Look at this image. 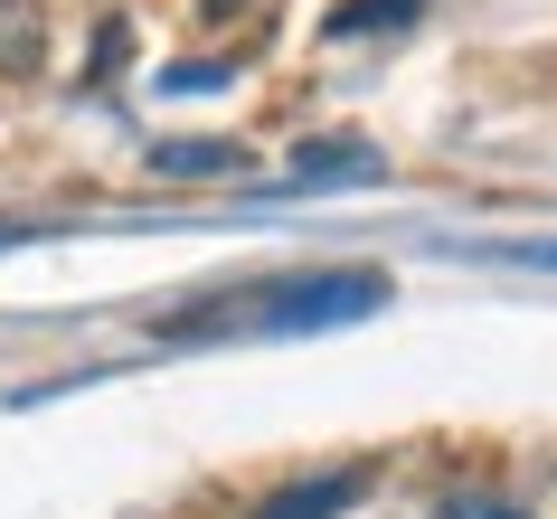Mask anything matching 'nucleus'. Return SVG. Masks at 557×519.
Wrapping results in <instances>:
<instances>
[{
	"mask_svg": "<svg viewBox=\"0 0 557 519\" xmlns=\"http://www.w3.org/2000/svg\"><path fill=\"white\" fill-rule=\"evenodd\" d=\"M0 20H10V0H0Z\"/></svg>",
	"mask_w": 557,
	"mask_h": 519,
	"instance_id": "obj_8",
	"label": "nucleus"
},
{
	"mask_svg": "<svg viewBox=\"0 0 557 519\" xmlns=\"http://www.w3.org/2000/svg\"><path fill=\"white\" fill-rule=\"evenodd\" d=\"M387 302V274L369 264H331V274H274L256 293H218L199 312H171L161 341H218V331H246V341H294V331H341V321H369Z\"/></svg>",
	"mask_w": 557,
	"mask_h": 519,
	"instance_id": "obj_1",
	"label": "nucleus"
},
{
	"mask_svg": "<svg viewBox=\"0 0 557 519\" xmlns=\"http://www.w3.org/2000/svg\"><path fill=\"white\" fill-rule=\"evenodd\" d=\"M359 491H369V472H359V462H341V472H312V482L264 491V501H256V519H331V510H350Z\"/></svg>",
	"mask_w": 557,
	"mask_h": 519,
	"instance_id": "obj_2",
	"label": "nucleus"
},
{
	"mask_svg": "<svg viewBox=\"0 0 557 519\" xmlns=\"http://www.w3.org/2000/svg\"><path fill=\"white\" fill-rule=\"evenodd\" d=\"M151 171L161 180H227V171H246V143H151Z\"/></svg>",
	"mask_w": 557,
	"mask_h": 519,
	"instance_id": "obj_3",
	"label": "nucleus"
},
{
	"mask_svg": "<svg viewBox=\"0 0 557 519\" xmlns=\"http://www.w3.org/2000/svg\"><path fill=\"white\" fill-rule=\"evenodd\" d=\"M199 10H208V20H227V10H246V0H199Z\"/></svg>",
	"mask_w": 557,
	"mask_h": 519,
	"instance_id": "obj_7",
	"label": "nucleus"
},
{
	"mask_svg": "<svg viewBox=\"0 0 557 519\" xmlns=\"http://www.w3.org/2000/svg\"><path fill=\"white\" fill-rule=\"evenodd\" d=\"M444 519H529V510H510V501H492V491H454Z\"/></svg>",
	"mask_w": 557,
	"mask_h": 519,
	"instance_id": "obj_6",
	"label": "nucleus"
},
{
	"mask_svg": "<svg viewBox=\"0 0 557 519\" xmlns=\"http://www.w3.org/2000/svg\"><path fill=\"white\" fill-rule=\"evenodd\" d=\"M482 264H539V274H557V236H520V246H472Z\"/></svg>",
	"mask_w": 557,
	"mask_h": 519,
	"instance_id": "obj_5",
	"label": "nucleus"
},
{
	"mask_svg": "<svg viewBox=\"0 0 557 519\" xmlns=\"http://www.w3.org/2000/svg\"><path fill=\"white\" fill-rule=\"evenodd\" d=\"M425 0H341L331 10V38H369V29H407Z\"/></svg>",
	"mask_w": 557,
	"mask_h": 519,
	"instance_id": "obj_4",
	"label": "nucleus"
}]
</instances>
